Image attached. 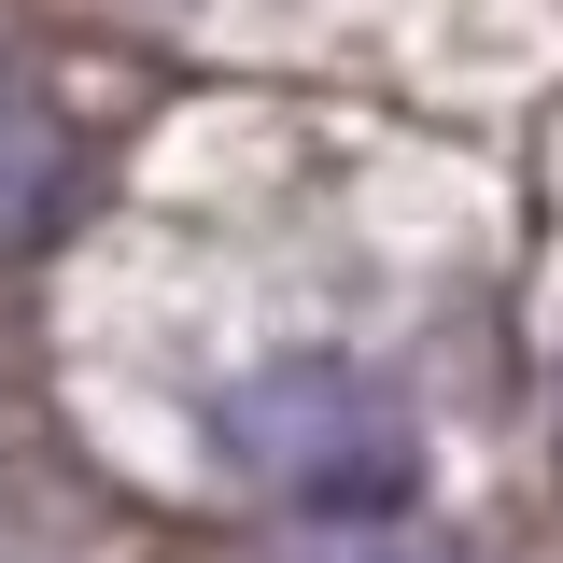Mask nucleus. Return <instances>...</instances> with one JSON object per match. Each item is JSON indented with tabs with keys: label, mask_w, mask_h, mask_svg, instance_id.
<instances>
[{
	"label": "nucleus",
	"mask_w": 563,
	"mask_h": 563,
	"mask_svg": "<svg viewBox=\"0 0 563 563\" xmlns=\"http://www.w3.org/2000/svg\"><path fill=\"white\" fill-rule=\"evenodd\" d=\"M225 437L254 451V479H282L296 507H324V521H366V507H409L422 479V437L395 422V395L339 366V352H296L268 380H240L225 395Z\"/></svg>",
	"instance_id": "nucleus-1"
},
{
	"label": "nucleus",
	"mask_w": 563,
	"mask_h": 563,
	"mask_svg": "<svg viewBox=\"0 0 563 563\" xmlns=\"http://www.w3.org/2000/svg\"><path fill=\"white\" fill-rule=\"evenodd\" d=\"M70 198V128L43 113V85L29 70H0V254H29Z\"/></svg>",
	"instance_id": "nucleus-2"
},
{
	"label": "nucleus",
	"mask_w": 563,
	"mask_h": 563,
	"mask_svg": "<svg viewBox=\"0 0 563 563\" xmlns=\"http://www.w3.org/2000/svg\"><path fill=\"white\" fill-rule=\"evenodd\" d=\"M366 563H437V550H366Z\"/></svg>",
	"instance_id": "nucleus-3"
}]
</instances>
